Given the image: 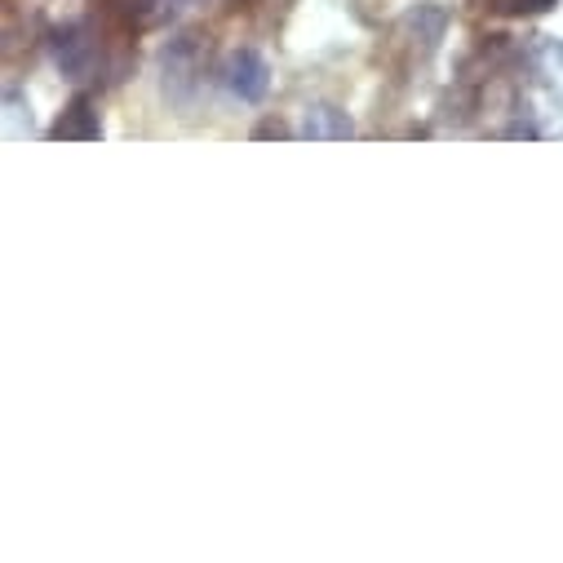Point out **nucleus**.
I'll list each match as a JSON object with an SVG mask.
<instances>
[{"label": "nucleus", "instance_id": "f257e3e1", "mask_svg": "<svg viewBox=\"0 0 563 563\" xmlns=\"http://www.w3.org/2000/svg\"><path fill=\"white\" fill-rule=\"evenodd\" d=\"M227 85H231V93H235L240 102H257V98L266 93V85H271V71H266V63H262L253 49H240V54L227 63Z\"/></svg>", "mask_w": 563, "mask_h": 563}, {"label": "nucleus", "instance_id": "f03ea898", "mask_svg": "<svg viewBox=\"0 0 563 563\" xmlns=\"http://www.w3.org/2000/svg\"><path fill=\"white\" fill-rule=\"evenodd\" d=\"M307 137H351V120L338 107H311Z\"/></svg>", "mask_w": 563, "mask_h": 563}]
</instances>
